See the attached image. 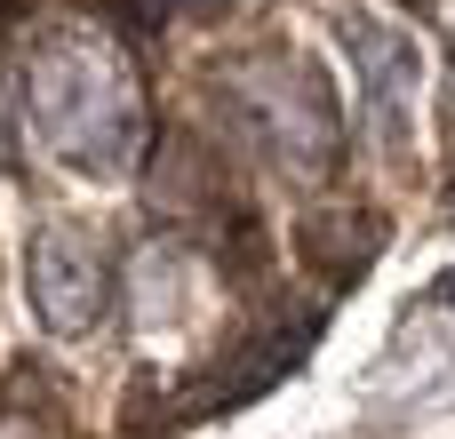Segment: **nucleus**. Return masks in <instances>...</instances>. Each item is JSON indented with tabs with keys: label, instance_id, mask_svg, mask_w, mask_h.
<instances>
[{
	"label": "nucleus",
	"instance_id": "1",
	"mask_svg": "<svg viewBox=\"0 0 455 439\" xmlns=\"http://www.w3.org/2000/svg\"><path fill=\"white\" fill-rule=\"evenodd\" d=\"M24 96H32V120L48 128V144H56L72 168L120 176V168L144 160V136H152V120H144V80H136L128 48H120L104 24H88V16L56 24V32L32 48Z\"/></svg>",
	"mask_w": 455,
	"mask_h": 439
},
{
	"label": "nucleus",
	"instance_id": "2",
	"mask_svg": "<svg viewBox=\"0 0 455 439\" xmlns=\"http://www.w3.org/2000/svg\"><path fill=\"white\" fill-rule=\"evenodd\" d=\"M224 112L240 128V144L256 160H272L288 184H320L344 152V120H336V88L312 56L296 48H264V56H240L224 64Z\"/></svg>",
	"mask_w": 455,
	"mask_h": 439
},
{
	"label": "nucleus",
	"instance_id": "3",
	"mask_svg": "<svg viewBox=\"0 0 455 439\" xmlns=\"http://www.w3.org/2000/svg\"><path fill=\"white\" fill-rule=\"evenodd\" d=\"M112 304V272L104 256L88 248V232L72 224H40L32 232V312L56 328V336H88Z\"/></svg>",
	"mask_w": 455,
	"mask_h": 439
},
{
	"label": "nucleus",
	"instance_id": "4",
	"mask_svg": "<svg viewBox=\"0 0 455 439\" xmlns=\"http://www.w3.org/2000/svg\"><path fill=\"white\" fill-rule=\"evenodd\" d=\"M352 48H360V72H368V128L384 136V152H408L416 136V112H424V48L376 16H352L344 24Z\"/></svg>",
	"mask_w": 455,
	"mask_h": 439
},
{
	"label": "nucleus",
	"instance_id": "5",
	"mask_svg": "<svg viewBox=\"0 0 455 439\" xmlns=\"http://www.w3.org/2000/svg\"><path fill=\"white\" fill-rule=\"evenodd\" d=\"M384 240V224L376 216H344V224H304V256L312 264H328V272H352V264H368V248Z\"/></svg>",
	"mask_w": 455,
	"mask_h": 439
},
{
	"label": "nucleus",
	"instance_id": "6",
	"mask_svg": "<svg viewBox=\"0 0 455 439\" xmlns=\"http://www.w3.org/2000/svg\"><path fill=\"white\" fill-rule=\"evenodd\" d=\"M0 439H64V432H56V416H48L32 392H8V400H0Z\"/></svg>",
	"mask_w": 455,
	"mask_h": 439
},
{
	"label": "nucleus",
	"instance_id": "7",
	"mask_svg": "<svg viewBox=\"0 0 455 439\" xmlns=\"http://www.w3.org/2000/svg\"><path fill=\"white\" fill-rule=\"evenodd\" d=\"M128 8H136V24H160L168 8H192V16H216L224 0H128Z\"/></svg>",
	"mask_w": 455,
	"mask_h": 439
},
{
	"label": "nucleus",
	"instance_id": "8",
	"mask_svg": "<svg viewBox=\"0 0 455 439\" xmlns=\"http://www.w3.org/2000/svg\"><path fill=\"white\" fill-rule=\"evenodd\" d=\"M0 168H16V112H8V80H0Z\"/></svg>",
	"mask_w": 455,
	"mask_h": 439
},
{
	"label": "nucleus",
	"instance_id": "9",
	"mask_svg": "<svg viewBox=\"0 0 455 439\" xmlns=\"http://www.w3.org/2000/svg\"><path fill=\"white\" fill-rule=\"evenodd\" d=\"M448 216H455V184H448Z\"/></svg>",
	"mask_w": 455,
	"mask_h": 439
}]
</instances>
